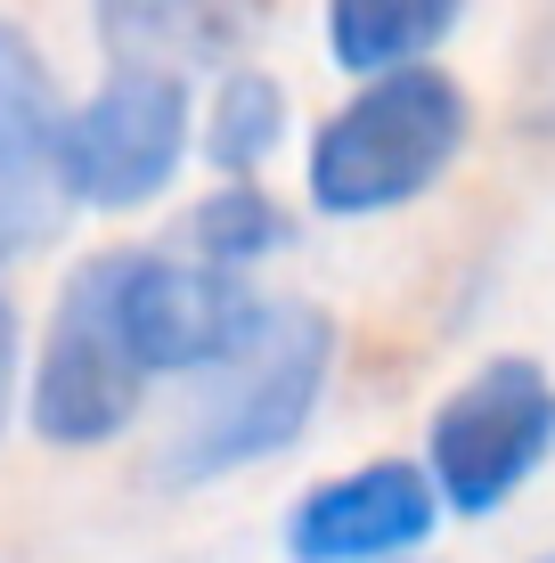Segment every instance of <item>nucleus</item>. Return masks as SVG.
I'll use <instances>...</instances> for the list:
<instances>
[{
  "instance_id": "obj_8",
  "label": "nucleus",
  "mask_w": 555,
  "mask_h": 563,
  "mask_svg": "<svg viewBox=\"0 0 555 563\" xmlns=\"http://www.w3.org/2000/svg\"><path fill=\"white\" fill-rule=\"evenodd\" d=\"M254 9L262 0H90L114 66H164V74L229 57L254 33Z\"/></svg>"
},
{
  "instance_id": "obj_13",
  "label": "nucleus",
  "mask_w": 555,
  "mask_h": 563,
  "mask_svg": "<svg viewBox=\"0 0 555 563\" xmlns=\"http://www.w3.org/2000/svg\"><path fill=\"white\" fill-rule=\"evenodd\" d=\"M547 563H555V555H547Z\"/></svg>"
},
{
  "instance_id": "obj_5",
  "label": "nucleus",
  "mask_w": 555,
  "mask_h": 563,
  "mask_svg": "<svg viewBox=\"0 0 555 563\" xmlns=\"http://www.w3.org/2000/svg\"><path fill=\"white\" fill-rule=\"evenodd\" d=\"M140 384H147V367L123 335V310H114V286H107V254H99V262L74 269L66 295H57L49 352H42V376H33V433L57 441V450H90V441L131 424Z\"/></svg>"
},
{
  "instance_id": "obj_11",
  "label": "nucleus",
  "mask_w": 555,
  "mask_h": 563,
  "mask_svg": "<svg viewBox=\"0 0 555 563\" xmlns=\"http://www.w3.org/2000/svg\"><path fill=\"white\" fill-rule=\"evenodd\" d=\"M188 238H197V262L237 269V262H254V254H270V245H286V212L262 197L254 180H229V188H213V197L197 205Z\"/></svg>"
},
{
  "instance_id": "obj_3",
  "label": "nucleus",
  "mask_w": 555,
  "mask_h": 563,
  "mask_svg": "<svg viewBox=\"0 0 555 563\" xmlns=\"http://www.w3.org/2000/svg\"><path fill=\"white\" fill-rule=\"evenodd\" d=\"M57 155H66V197L74 205L131 212V205L164 197L180 155H188V74L114 66L107 82L66 114Z\"/></svg>"
},
{
  "instance_id": "obj_1",
  "label": "nucleus",
  "mask_w": 555,
  "mask_h": 563,
  "mask_svg": "<svg viewBox=\"0 0 555 563\" xmlns=\"http://www.w3.org/2000/svg\"><path fill=\"white\" fill-rule=\"evenodd\" d=\"M466 147V90L433 66L368 74L352 107L311 140L319 212H392L425 197Z\"/></svg>"
},
{
  "instance_id": "obj_9",
  "label": "nucleus",
  "mask_w": 555,
  "mask_h": 563,
  "mask_svg": "<svg viewBox=\"0 0 555 563\" xmlns=\"http://www.w3.org/2000/svg\"><path fill=\"white\" fill-rule=\"evenodd\" d=\"M466 0H328V57L343 74L425 66V49L449 42Z\"/></svg>"
},
{
  "instance_id": "obj_6",
  "label": "nucleus",
  "mask_w": 555,
  "mask_h": 563,
  "mask_svg": "<svg viewBox=\"0 0 555 563\" xmlns=\"http://www.w3.org/2000/svg\"><path fill=\"white\" fill-rule=\"evenodd\" d=\"M57 90L33 42L0 16V262L33 254L66 221V155H57Z\"/></svg>"
},
{
  "instance_id": "obj_2",
  "label": "nucleus",
  "mask_w": 555,
  "mask_h": 563,
  "mask_svg": "<svg viewBox=\"0 0 555 563\" xmlns=\"http://www.w3.org/2000/svg\"><path fill=\"white\" fill-rule=\"evenodd\" d=\"M328 352H335V327L302 302H270L262 335L245 352L221 360L213 393L188 409V424L171 433L164 450V474L171 482H213V474H237V465L286 450L311 417L319 384H328Z\"/></svg>"
},
{
  "instance_id": "obj_4",
  "label": "nucleus",
  "mask_w": 555,
  "mask_h": 563,
  "mask_svg": "<svg viewBox=\"0 0 555 563\" xmlns=\"http://www.w3.org/2000/svg\"><path fill=\"white\" fill-rule=\"evenodd\" d=\"M555 450V384L531 360H490L433 417V482L457 515H499Z\"/></svg>"
},
{
  "instance_id": "obj_10",
  "label": "nucleus",
  "mask_w": 555,
  "mask_h": 563,
  "mask_svg": "<svg viewBox=\"0 0 555 563\" xmlns=\"http://www.w3.org/2000/svg\"><path fill=\"white\" fill-rule=\"evenodd\" d=\"M278 131H286V90L270 82V74H254V66L221 74L213 114H204V155H213L229 180H245V172L278 147Z\"/></svg>"
},
{
  "instance_id": "obj_7",
  "label": "nucleus",
  "mask_w": 555,
  "mask_h": 563,
  "mask_svg": "<svg viewBox=\"0 0 555 563\" xmlns=\"http://www.w3.org/2000/svg\"><path fill=\"white\" fill-rule=\"evenodd\" d=\"M433 531V482L417 465H359L343 482H319L286 522L295 563H385L409 555Z\"/></svg>"
},
{
  "instance_id": "obj_12",
  "label": "nucleus",
  "mask_w": 555,
  "mask_h": 563,
  "mask_svg": "<svg viewBox=\"0 0 555 563\" xmlns=\"http://www.w3.org/2000/svg\"><path fill=\"white\" fill-rule=\"evenodd\" d=\"M9 393H16V310L0 302V424H9Z\"/></svg>"
}]
</instances>
